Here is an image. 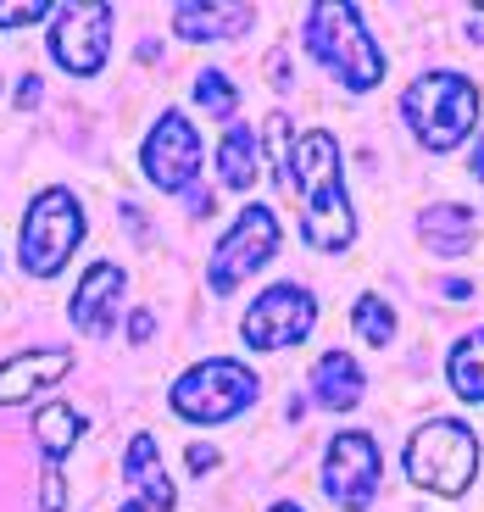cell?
Returning a JSON list of instances; mask_svg holds the SVG:
<instances>
[{"instance_id":"cell-20","label":"cell","mask_w":484,"mask_h":512,"mask_svg":"<svg viewBox=\"0 0 484 512\" xmlns=\"http://www.w3.org/2000/svg\"><path fill=\"white\" fill-rule=\"evenodd\" d=\"M451 384H457L462 401H484V329L457 340V351H451Z\"/></svg>"},{"instance_id":"cell-21","label":"cell","mask_w":484,"mask_h":512,"mask_svg":"<svg viewBox=\"0 0 484 512\" xmlns=\"http://www.w3.org/2000/svg\"><path fill=\"white\" fill-rule=\"evenodd\" d=\"M351 323H357V334L368 340V346H379V351L395 340V312L384 307L379 295H362V301H357V312H351Z\"/></svg>"},{"instance_id":"cell-23","label":"cell","mask_w":484,"mask_h":512,"mask_svg":"<svg viewBox=\"0 0 484 512\" xmlns=\"http://www.w3.org/2000/svg\"><path fill=\"white\" fill-rule=\"evenodd\" d=\"M45 12H51L45 0H28V6H0V28H23V23H39Z\"/></svg>"},{"instance_id":"cell-17","label":"cell","mask_w":484,"mask_h":512,"mask_svg":"<svg viewBox=\"0 0 484 512\" xmlns=\"http://www.w3.org/2000/svg\"><path fill=\"white\" fill-rule=\"evenodd\" d=\"M256 23L251 6H179L173 12V28H179L184 39H229L234 28Z\"/></svg>"},{"instance_id":"cell-24","label":"cell","mask_w":484,"mask_h":512,"mask_svg":"<svg viewBox=\"0 0 484 512\" xmlns=\"http://www.w3.org/2000/svg\"><path fill=\"white\" fill-rule=\"evenodd\" d=\"M190 468H195V474H206V468H217V451H212V446H190Z\"/></svg>"},{"instance_id":"cell-18","label":"cell","mask_w":484,"mask_h":512,"mask_svg":"<svg viewBox=\"0 0 484 512\" xmlns=\"http://www.w3.org/2000/svg\"><path fill=\"white\" fill-rule=\"evenodd\" d=\"M78 435H84V412H73L67 401H51V407L34 412V440H39V451L51 457V468L78 446Z\"/></svg>"},{"instance_id":"cell-1","label":"cell","mask_w":484,"mask_h":512,"mask_svg":"<svg viewBox=\"0 0 484 512\" xmlns=\"http://www.w3.org/2000/svg\"><path fill=\"white\" fill-rule=\"evenodd\" d=\"M284 190L301 195V234L312 251H345L357 240L351 218V195H345V167H340V140L312 128L284 151Z\"/></svg>"},{"instance_id":"cell-8","label":"cell","mask_w":484,"mask_h":512,"mask_svg":"<svg viewBox=\"0 0 484 512\" xmlns=\"http://www.w3.org/2000/svg\"><path fill=\"white\" fill-rule=\"evenodd\" d=\"M318 323V301L301 290V284H273L268 295H256L251 312H245V340L256 351H279V346H301Z\"/></svg>"},{"instance_id":"cell-22","label":"cell","mask_w":484,"mask_h":512,"mask_svg":"<svg viewBox=\"0 0 484 512\" xmlns=\"http://www.w3.org/2000/svg\"><path fill=\"white\" fill-rule=\"evenodd\" d=\"M195 101L206 106V117H234L240 112V95H234V84L217 67H206L201 78H195Z\"/></svg>"},{"instance_id":"cell-10","label":"cell","mask_w":484,"mask_h":512,"mask_svg":"<svg viewBox=\"0 0 484 512\" xmlns=\"http://www.w3.org/2000/svg\"><path fill=\"white\" fill-rule=\"evenodd\" d=\"M323 490H329V501H340L345 512L368 507L373 490H379V446H373V435H362V429L334 435L329 462H323Z\"/></svg>"},{"instance_id":"cell-13","label":"cell","mask_w":484,"mask_h":512,"mask_svg":"<svg viewBox=\"0 0 484 512\" xmlns=\"http://www.w3.org/2000/svg\"><path fill=\"white\" fill-rule=\"evenodd\" d=\"M67 368H73V351H67V346H51V351H23V357L0 362V407H12V401L39 396V390H45V384H56Z\"/></svg>"},{"instance_id":"cell-12","label":"cell","mask_w":484,"mask_h":512,"mask_svg":"<svg viewBox=\"0 0 484 512\" xmlns=\"http://www.w3.org/2000/svg\"><path fill=\"white\" fill-rule=\"evenodd\" d=\"M167 507H173V479L162 468L156 440L140 429L123 457V501H117V512H167Z\"/></svg>"},{"instance_id":"cell-25","label":"cell","mask_w":484,"mask_h":512,"mask_svg":"<svg viewBox=\"0 0 484 512\" xmlns=\"http://www.w3.org/2000/svg\"><path fill=\"white\" fill-rule=\"evenodd\" d=\"M34 101H39V78H23V84H17V106L28 112Z\"/></svg>"},{"instance_id":"cell-4","label":"cell","mask_w":484,"mask_h":512,"mask_svg":"<svg viewBox=\"0 0 484 512\" xmlns=\"http://www.w3.org/2000/svg\"><path fill=\"white\" fill-rule=\"evenodd\" d=\"M407 474L412 485L434 496H462L479 474V435L457 418H434L407 440Z\"/></svg>"},{"instance_id":"cell-27","label":"cell","mask_w":484,"mask_h":512,"mask_svg":"<svg viewBox=\"0 0 484 512\" xmlns=\"http://www.w3.org/2000/svg\"><path fill=\"white\" fill-rule=\"evenodd\" d=\"M473 179H484V134H479V151H473Z\"/></svg>"},{"instance_id":"cell-26","label":"cell","mask_w":484,"mask_h":512,"mask_svg":"<svg viewBox=\"0 0 484 512\" xmlns=\"http://www.w3.org/2000/svg\"><path fill=\"white\" fill-rule=\"evenodd\" d=\"M128 334H134V340H151V312H134V318H128Z\"/></svg>"},{"instance_id":"cell-28","label":"cell","mask_w":484,"mask_h":512,"mask_svg":"<svg viewBox=\"0 0 484 512\" xmlns=\"http://www.w3.org/2000/svg\"><path fill=\"white\" fill-rule=\"evenodd\" d=\"M273 512H301V507H290V501H279V507H273Z\"/></svg>"},{"instance_id":"cell-16","label":"cell","mask_w":484,"mask_h":512,"mask_svg":"<svg viewBox=\"0 0 484 512\" xmlns=\"http://www.w3.org/2000/svg\"><path fill=\"white\" fill-rule=\"evenodd\" d=\"M418 234L429 240V251L434 256H462L468 251V240H473V212L468 206H429L423 212V223H418Z\"/></svg>"},{"instance_id":"cell-3","label":"cell","mask_w":484,"mask_h":512,"mask_svg":"<svg viewBox=\"0 0 484 512\" xmlns=\"http://www.w3.org/2000/svg\"><path fill=\"white\" fill-rule=\"evenodd\" d=\"M401 117L429 151H451L473 134L479 117V90L462 73H423L407 95H401Z\"/></svg>"},{"instance_id":"cell-15","label":"cell","mask_w":484,"mask_h":512,"mask_svg":"<svg viewBox=\"0 0 484 512\" xmlns=\"http://www.w3.org/2000/svg\"><path fill=\"white\" fill-rule=\"evenodd\" d=\"M312 401L329 412H351L362 401V368L357 357H345V351H329V357H318V368H312Z\"/></svg>"},{"instance_id":"cell-19","label":"cell","mask_w":484,"mask_h":512,"mask_svg":"<svg viewBox=\"0 0 484 512\" xmlns=\"http://www.w3.org/2000/svg\"><path fill=\"white\" fill-rule=\"evenodd\" d=\"M217 162H223V184L229 190H251L256 184V134L245 123H234L217 145Z\"/></svg>"},{"instance_id":"cell-11","label":"cell","mask_w":484,"mask_h":512,"mask_svg":"<svg viewBox=\"0 0 484 512\" xmlns=\"http://www.w3.org/2000/svg\"><path fill=\"white\" fill-rule=\"evenodd\" d=\"M145 179L162 184V190H184V184L201 173V140H195L190 117L162 112V123L145 134Z\"/></svg>"},{"instance_id":"cell-7","label":"cell","mask_w":484,"mask_h":512,"mask_svg":"<svg viewBox=\"0 0 484 512\" xmlns=\"http://www.w3.org/2000/svg\"><path fill=\"white\" fill-rule=\"evenodd\" d=\"M279 251V218H273L268 206H245L240 223H234L212 251V268H206V284L212 295H234L240 279H251L268 256Z\"/></svg>"},{"instance_id":"cell-14","label":"cell","mask_w":484,"mask_h":512,"mask_svg":"<svg viewBox=\"0 0 484 512\" xmlns=\"http://www.w3.org/2000/svg\"><path fill=\"white\" fill-rule=\"evenodd\" d=\"M123 295V268L117 262H95L84 279H78V295H73V329L84 334H112V307Z\"/></svg>"},{"instance_id":"cell-9","label":"cell","mask_w":484,"mask_h":512,"mask_svg":"<svg viewBox=\"0 0 484 512\" xmlns=\"http://www.w3.org/2000/svg\"><path fill=\"white\" fill-rule=\"evenodd\" d=\"M106 45H112V6H101V0H78V6H56L51 56L67 67V73H101Z\"/></svg>"},{"instance_id":"cell-6","label":"cell","mask_w":484,"mask_h":512,"mask_svg":"<svg viewBox=\"0 0 484 512\" xmlns=\"http://www.w3.org/2000/svg\"><path fill=\"white\" fill-rule=\"evenodd\" d=\"M256 401V373L240 362H201L173 384V412L190 423H223Z\"/></svg>"},{"instance_id":"cell-2","label":"cell","mask_w":484,"mask_h":512,"mask_svg":"<svg viewBox=\"0 0 484 512\" xmlns=\"http://www.w3.org/2000/svg\"><path fill=\"white\" fill-rule=\"evenodd\" d=\"M306 51L318 56L345 90H373L384 78V51L362 28L357 6H312L306 12Z\"/></svg>"},{"instance_id":"cell-5","label":"cell","mask_w":484,"mask_h":512,"mask_svg":"<svg viewBox=\"0 0 484 512\" xmlns=\"http://www.w3.org/2000/svg\"><path fill=\"white\" fill-rule=\"evenodd\" d=\"M78 240H84V206H78V195L73 190H39L34 206H28V218H23V240H17L23 251H17V262L34 279H56Z\"/></svg>"}]
</instances>
